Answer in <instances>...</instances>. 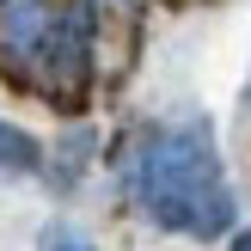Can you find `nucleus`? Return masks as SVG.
Instances as JSON below:
<instances>
[{
	"mask_svg": "<svg viewBox=\"0 0 251 251\" xmlns=\"http://www.w3.org/2000/svg\"><path fill=\"white\" fill-rule=\"evenodd\" d=\"M245 117H251V86H245Z\"/></svg>",
	"mask_w": 251,
	"mask_h": 251,
	"instance_id": "0eeeda50",
	"label": "nucleus"
},
{
	"mask_svg": "<svg viewBox=\"0 0 251 251\" xmlns=\"http://www.w3.org/2000/svg\"><path fill=\"white\" fill-rule=\"evenodd\" d=\"M43 31H49V0H6V12H0V43H6L19 61L37 55Z\"/></svg>",
	"mask_w": 251,
	"mask_h": 251,
	"instance_id": "f03ea898",
	"label": "nucleus"
},
{
	"mask_svg": "<svg viewBox=\"0 0 251 251\" xmlns=\"http://www.w3.org/2000/svg\"><path fill=\"white\" fill-rule=\"evenodd\" d=\"M233 251H251V233H239V239H233Z\"/></svg>",
	"mask_w": 251,
	"mask_h": 251,
	"instance_id": "423d86ee",
	"label": "nucleus"
},
{
	"mask_svg": "<svg viewBox=\"0 0 251 251\" xmlns=\"http://www.w3.org/2000/svg\"><path fill=\"white\" fill-rule=\"evenodd\" d=\"M135 202L153 227L190 233V239H215L233 227V196L221 184L215 135L202 117H172L141 135V153L129 166Z\"/></svg>",
	"mask_w": 251,
	"mask_h": 251,
	"instance_id": "f257e3e1",
	"label": "nucleus"
},
{
	"mask_svg": "<svg viewBox=\"0 0 251 251\" xmlns=\"http://www.w3.org/2000/svg\"><path fill=\"white\" fill-rule=\"evenodd\" d=\"M37 166H43V147L19 123H0V178H31Z\"/></svg>",
	"mask_w": 251,
	"mask_h": 251,
	"instance_id": "7ed1b4c3",
	"label": "nucleus"
},
{
	"mask_svg": "<svg viewBox=\"0 0 251 251\" xmlns=\"http://www.w3.org/2000/svg\"><path fill=\"white\" fill-rule=\"evenodd\" d=\"M43 251H92V239L74 233V227H49V233H43Z\"/></svg>",
	"mask_w": 251,
	"mask_h": 251,
	"instance_id": "39448f33",
	"label": "nucleus"
},
{
	"mask_svg": "<svg viewBox=\"0 0 251 251\" xmlns=\"http://www.w3.org/2000/svg\"><path fill=\"white\" fill-rule=\"evenodd\" d=\"M55 153H61V166H49V178H55L61 190H68V184H74V178L86 172V159H92V135H86V129H74L68 141L55 147Z\"/></svg>",
	"mask_w": 251,
	"mask_h": 251,
	"instance_id": "20e7f679",
	"label": "nucleus"
}]
</instances>
